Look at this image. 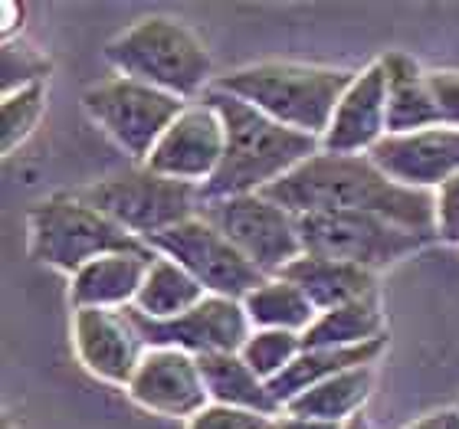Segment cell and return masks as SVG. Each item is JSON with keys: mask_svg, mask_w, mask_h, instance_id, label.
I'll return each instance as SVG.
<instances>
[{"mask_svg": "<svg viewBox=\"0 0 459 429\" xmlns=\"http://www.w3.org/2000/svg\"><path fill=\"white\" fill-rule=\"evenodd\" d=\"M374 390V364L368 367H354L344 371L332 381L318 383L312 390L289 403V416H308V420H325V423H348L351 416L364 413V403Z\"/></svg>", "mask_w": 459, "mask_h": 429, "instance_id": "23", "label": "cell"}, {"mask_svg": "<svg viewBox=\"0 0 459 429\" xmlns=\"http://www.w3.org/2000/svg\"><path fill=\"white\" fill-rule=\"evenodd\" d=\"M76 193L144 243L204 210L197 184L164 177L148 164H134L132 171L102 177Z\"/></svg>", "mask_w": 459, "mask_h": 429, "instance_id": "6", "label": "cell"}, {"mask_svg": "<svg viewBox=\"0 0 459 429\" xmlns=\"http://www.w3.org/2000/svg\"><path fill=\"white\" fill-rule=\"evenodd\" d=\"M437 239L459 246V177L437 191Z\"/></svg>", "mask_w": 459, "mask_h": 429, "instance_id": "31", "label": "cell"}, {"mask_svg": "<svg viewBox=\"0 0 459 429\" xmlns=\"http://www.w3.org/2000/svg\"><path fill=\"white\" fill-rule=\"evenodd\" d=\"M148 246H152L158 256L174 259V262L181 269H187L211 296H221V298H237V302H243L253 288H259L269 279V276H263L204 213H197V217L184 219L178 227L152 236Z\"/></svg>", "mask_w": 459, "mask_h": 429, "instance_id": "9", "label": "cell"}, {"mask_svg": "<svg viewBox=\"0 0 459 429\" xmlns=\"http://www.w3.org/2000/svg\"><path fill=\"white\" fill-rule=\"evenodd\" d=\"M381 66L387 73V134L446 124L427 82V69H420L417 59L407 53H387L381 56Z\"/></svg>", "mask_w": 459, "mask_h": 429, "instance_id": "19", "label": "cell"}, {"mask_svg": "<svg viewBox=\"0 0 459 429\" xmlns=\"http://www.w3.org/2000/svg\"><path fill=\"white\" fill-rule=\"evenodd\" d=\"M387 138V73L381 59L364 66L338 102L322 151L328 154H371Z\"/></svg>", "mask_w": 459, "mask_h": 429, "instance_id": "16", "label": "cell"}, {"mask_svg": "<svg viewBox=\"0 0 459 429\" xmlns=\"http://www.w3.org/2000/svg\"><path fill=\"white\" fill-rule=\"evenodd\" d=\"M344 423H325V420H308V416H276L273 420V429H342Z\"/></svg>", "mask_w": 459, "mask_h": 429, "instance_id": "33", "label": "cell"}, {"mask_svg": "<svg viewBox=\"0 0 459 429\" xmlns=\"http://www.w3.org/2000/svg\"><path fill=\"white\" fill-rule=\"evenodd\" d=\"M30 256L69 279L89 262L112 253H148V243L132 236L79 193H53L30 207Z\"/></svg>", "mask_w": 459, "mask_h": 429, "instance_id": "5", "label": "cell"}, {"mask_svg": "<svg viewBox=\"0 0 459 429\" xmlns=\"http://www.w3.org/2000/svg\"><path fill=\"white\" fill-rule=\"evenodd\" d=\"M456 407H459V403H456Z\"/></svg>", "mask_w": 459, "mask_h": 429, "instance_id": "36", "label": "cell"}, {"mask_svg": "<svg viewBox=\"0 0 459 429\" xmlns=\"http://www.w3.org/2000/svg\"><path fill=\"white\" fill-rule=\"evenodd\" d=\"M263 193L296 217L328 210L374 213L397 227L437 236V193L391 181L371 154L318 151Z\"/></svg>", "mask_w": 459, "mask_h": 429, "instance_id": "1", "label": "cell"}, {"mask_svg": "<svg viewBox=\"0 0 459 429\" xmlns=\"http://www.w3.org/2000/svg\"><path fill=\"white\" fill-rule=\"evenodd\" d=\"M358 73L338 66H308V63H253L217 76L221 92L243 99L273 122L286 124L299 134H322L332 124L338 102Z\"/></svg>", "mask_w": 459, "mask_h": 429, "instance_id": "3", "label": "cell"}, {"mask_svg": "<svg viewBox=\"0 0 459 429\" xmlns=\"http://www.w3.org/2000/svg\"><path fill=\"white\" fill-rule=\"evenodd\" d=\"M302 354V334L296 331H269V328H253L247 344L239 347V357L263 377V381H276L289 364Z\"/></svg>", "mask_w": 459, "mask_h": 429, "instance_id": "27", "label": "cell"}, {"mask_svg": "<svg viewBox=\"0 0 459 429\" xmlns=\"http://www.w3.org/2000/svg\"><path fill=\"white\" fill-rule=\"evenodd\" d=\"M187 429H273L269 416L249 410H233V407H221L211 403L207 410H201L194 420H187Z\"/></svg>", "mask_w": 459, "mask_h": 429, "instance_id": "29", "label": "cell"}, {"mask_svg": "<svg viewBox=\"0 0 459 429\" xmlns=\"http://www.w3.org/2000/svg\"><path fill=\"white\" fill-rule=\"evenodd\" d=\"M128 315L142 334L144 347H174V351H187L194 357L237 354L253 334L243 302L221 296H207L197 308L171 318V322H152V318L138 315L134 308H128Z\"/></svg>", "mask_w": 459, "mask_h": 429, "instance_id": "11", "label": "cell"}, {"mask_svg": "<svg viewBox=\"0 0 459 429\" xmlns=\"http://www.w3.org/2000/svg\"><path fill=\"white\" fill-rule=\"evenodd\" d=\"M43 108H47V82L17 89L0 99V151H17L39 124Z\"/></svg>", "mask_w": 459, "mask_h": 429, "instance_id": "26", "label": "cell"}, {"mask_svg": "<svg viewBox=\"0 0 459 429\" xmlns=\"http://www.w3.org/2000/svg\"><path fill=\"white\" fill-rule=\"evenodd\" d=\"M299 236L302 253L308 256H325L338 262H351L368 272L401 262V259L420 253L430 246V233L397 227L391 219L374 217V213H351V210H328V213H302L299 217Z\"/></svg>", "mask_w": 459, "mask_h": 429, "instance_id": "7", "label": "cell"}, {"mask_svg": "<svg viewBox=\"0 0 459 429\" xmlns=\"http://www.w3.org/2000/svg\"><path fill=\"white\" fill-rule=\"evenodd\" d=\"M187 106L191 102L128 76H112L82 92L86 115L134 164L152 158L164 132L181 118Z\"/></svg>", "mask_w": 459, "mask_h": 429, "instance_id": "8", "label": "cell"}, {"mask_svg": "<svg viewBox=\"0 0 459 429\" xmlns=\"http://www.w3.org/2000/svg\"><path fill=\"white\" fill-rule=\"evenodd\" d=\"M377 338H387V318L381 312V298H358L348 305H338L332 312L312 322L302 334V351H316V347H361Z\"/></svg>", "mask_w": 459, "mask_h": 429, "instance_id": "22", "label": "cell"}, {"mask_svg": "<svg viewBox=\"0 0 459 429\" xmlns=\"http://www.w3.org/2000/svg\"><path fill=\"white\" fill-rule=\"evenodd\" d=\"M384 347H387V338H377V341L361 344V347H316V351H302L286 371L279 373L276 381H269V393L279 403V410H286L296 397H302V393L318 387V383L332 381V377H338L344 371H354V367L377 364Z\"/></svg>", "mask_w": 459, "mask_h": 429, "instance_id": "20", "label": "cell"}, {"mask_svg": "<svg viewBox=\"0 0 459 429\" xmlns=\"http://www.w3.org/2000/svg\"><path fill=\"white\" fill-rule=\"evenodd\" d=\"M282 279H289L292 286H299L308 296V302L316 305V312H332L338 305L358 302V298L377 296V276L368 272L361 266L351 262H338V259L325 256H302L279 272Z\"/></svg>", "mask_w": 459, "mask_h": 429, "instance_id": "18", "label": "cell"}, {"mask_svg": "<svg viewBox=\"0 0 459 429\" xmlns=\"http://www.w3.org/2000/svg\"><path fill=\"white\" fill-rule=\"evenodd\" d=\"M106 63L118 76L138 79L171 96L201 102L217 82L204 39L174 17H144L106 47Z\"/></svg>", "mask_w": 459, "mask_h": 429, "instance_id": "4", "label": "cell"}, {"mask_svg": "<svg viewBox=\"0 0 459 429\" xmlns=\"http://www.w3.org/2000/svg\"><path fill=\"white\" fill-rule=\"evenodd\" d=\"M201 213L263 276H279L282 269L302 256L299 217L286 207H279L276 201H269L266 193L204 203Z\"/></svg>", "mask_w": 459, "mask_h": 429, "instance_id": "10", "label": "cell"}, {"mask_svg": "<svg viewBox=\"0 0 459 429\" xmlns=\"http://www.w3.org/2000/svg\"><path fill=\"white\" fill-rule=\"evenodd\" d=\"M247 318L253 328H269V331H296L306 334L318 318L316 305L299 286H292L282 276H269L259 288H253L243 298Z\"/></svg>", "mask_w": 459, "mask_h": 429, "instance_id": "25", "label": "cell"}, {"mask_svg": "<svg viewBox=\"0 0 459 429\" xmlns=\"http://www.w3.org/2000/svg\"><path fill=\"white\" fill-rule=\"evenodd\" d=\"M204 99L221 112L227 128V151L221 167L201 187L204 203L269 191L276 181L296 171L299 164H306L312 154L322 151L318 138L273 122L269 115L230 92H221L217 86L207 89Z\"/></svg>", "mask_w": 459, "mask_h": 429, "instance_id": "2", "label": "cell"}, {"mask_svg": "<svg viewBox=\"0 0 459 429\" xmlns=\"http://www.w3.org/2000/svg\"><path fill=\"white\" fill-rule=\"evenodd\" d=\"M73 347L79 364L92 377L128 387L144 357V341L134 328L128 308L108 312V308H73Z\"/></svg>", "mask_w": 459, "mask_h": 429, "instance_id": "14", "label": "cell"}, {"mask_svg": "<svg viewBox=\"0 0 459 429\" xmlns=\"http://www.w3.org/2000/svg\"><path fill=\"white\" fill-rule=\"evenodd\" d=\"M197 364H201L211 403L233 407V410L259 413V416H269V420L282 416L279 403L273 400V393H269V383L239 357V351L207 354V357H197Z\"/></svg>", "mask_w": 459, "mask_h": 429, "instance_id": "21", "label": "cell"}, {"mask_svg": "<svg viewBox=\"0 0 459 429\" xmlns=\"http://www.w3.org/2000/svg\"><path fill=\"white\" fill-rule=\"evenodd\" d=\"M371 161L411 191L437 193L446 181L459 177V128L437 124L411 134H387L371 151Z\"/></svg>", "mask_w": 459, "mask_h": 429, "instance_id": "15", "label": "cell"}, {"mask_svg": "<svg viewBox=\"0 0 459 429\" xmlns=\"http://www.w3.org/2000/svg\"><path fill=\"white\" fill-rule=\"evenodd\" d=\"M207 296L211 292L187 269H181L168 256H158L148 269V279H144L132 308L138 315L152 318V322H171V318L197 308Z\"/></svg>", "mask_w": 459, "mask_h": 429, "instance_id": "24", "label": "cell"}, {"mask_svg": "<svg viewBox=\"0 0 459 429\" xmlns=\"http://www.w3.org/2000/svg\"><path fill=\"white\" fill-rule=\"evenodd\" d=\"M407 429H459V407H443L417 416Z\"/></svg>", "mask_w": 459, "mask_h": 429, "instance_id": "32", "label": "cell"}, {"mask_svg": "<svg viewBox=\"0 0 459 429\" xmlns=\"http://www.w3.org/2000/svg\"><path fill=\"white\" fill-rule=\"evenodd\" d=\"M4 429H10V420H4Z\"/></svg>", "mask_w": 459, "mask_h": 429, "instance_id": "35", "label": "cell"}, {"mask_svg": "<svg viewBox=\"0 0 459 429\" xmlns=\"http://www.w3.org/2000/svg\"><path fill=\"white\" fill-rule=\"evenodd\" d=\"M223 151H227L223 118L207 99H201L184 108L181 118L164 132V138L144 164L164 177L204 187L221 167Z\"/></svg>", "mask_w": 459, "mask_h": 429, "instance_id": "13", "label": "cell"}, {"mask_svg": "<svg viewBox=\"0 0 459 429\" xmlns=\"http://www.w3.org/2000/svg\"><path fill=\"white\" fill-rule=\"evenodd\" d=\"M342 429H371V423H368V416H364V413H358V416H351V420L344 423Z\"/></svg>", "mask_w": 459, "mask_h": 429, "instance_id": "34", "label": "cell"}, {"mask_svg": "<svg viewBox=\"0 0 459 429\" xmlns=\"http://www.w3.org/2000/svg\"><path fill=\"white\" fill-rule=\"evenodd\" d=\"M154 259L158 253L148 249V253H112L89 262L69 279V302L73 308H108V312L132 308Z\"/></svg>", "mask_w": 459, "mask_h": 429, "instance_id": "17", "label": "cell"}, {"mask_svg": "<svg viewBox=\"0 0 459 429\" xmlns=\"http://www.w3.org/2000/svg\"><path fill=\"white\" fill-rule=\"evenodd\" d=\"M427 82H430L443 122L459 128V69H433L427 73Z\"/></svg>", "mask_w": 459, "mask_h": 429, "instance_id": "30", "label": "cell"}, {"mask_svg": "<svg viewBox=\"0 0 459 429\" xmlns=\"http://www.w3.org/2000/svg\"><path fill=\"white\" fill-rule=\"evenodd\" d=\"M125 393L142 410L168 420H194L211 407L197 357L174 347H148Z\"/></svg>", "mask_w": 459, "mask_h": 429, "instance_id": "12", "label": "cell"}, {"mask_svg": "<svg viewBox=\"0 0 459 429\" xmlns=\"http://www.w3.org/2000/svg\"><path fill=\"white\" fill-rule=\"evenodd\" d=\"M49 69H53V63H49L39 49L7 39V43H4V56H0V76H4L0 79V89H4V96H10V92H17V89L47 82Z\"/></svg>", "mask_w": 459, "mask_h": 429, "instance_id": "28", "label": "cell"}]
</instances>
